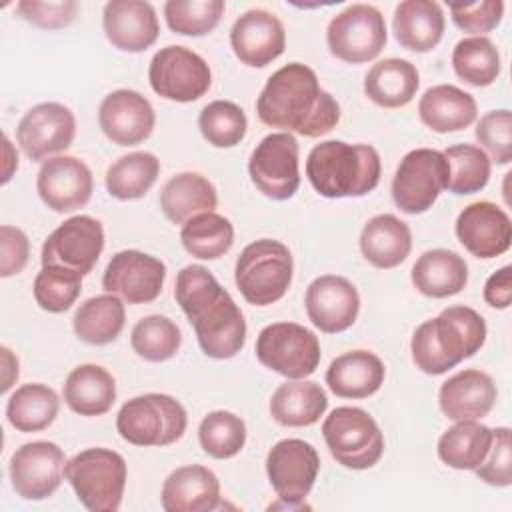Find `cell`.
<instances>
[{
  "label": "cell",
  "instance_id": "cell-55",
  "mask_svg": "<svg viewBox=\"0 0 512 512\" xmlns=\"http://www.w3.org/2000/svg\"><path fill=\"white\" fill-rule=\"evenodd\" d=\"M4 152H6V164H4L2 184H6V182L12 178L14 170L18 168V154L14 152V148H12V144H10V140H8L6 134H4Z\"/></svg>",
  "mask_w": 512,
  "mask_h": 512
},
{
  "label": "cell",
  "instance_id": "cell-30",
  "mask_svg": "<svg viewBox=\"0 0 512 512\" xmlns=\"http://www.w3.org/2000/svg\"><path fill=\"white\" fill-rule=\"evenodd\" d=\"M412 250L410 226L394 214L372 216L360 232V252L374 268H396Z\"/></svg>",
  "mask_w": 512,
  "mask_h": 512
},
{
  "label": "cell",
  "instance_id": "cell-36",
  "mask_svg": "<svg viewBox=\"0 0 512 512\" xmlns=\"http://www.w3.org/2000/svg\"><path fill=\"white\" fill-rule=\"evenodd\" d=\"M126 322L122 298L116 294H100L82 302L72 318V328L78 340L90 346L114 342Z\"/></svg>",
  "mask_w": 512,
  "mask_h": 512
},
{
  "label": "cell",
  "instance_id": "cell-40",
  "mask_svg": "<svg viewBox=\"0 0 512 512\" xmlns=\"http://www.w3.org/2000/svg\"><path fill=\"white\" fill-rule=\"evenodd\" d=\"M180 242L194 258L218 260L234 244V226L222 214L204 212L182 224Z\"/></svg>",
  "mask_w": 512,
  "mask_h": 512
},
{
  "label": "cell",
  "instance_id": "cell-15",
  "mask_svg": "<svg viewBox=\"0 0 512 512\" xmlns=\"http://www.w3.org/2000/svg\"><path fill=\"white\" fill-rule=\"evenodd\" d=\"M102 250V222L88 214H78L64 220L56 230L48 234L42 244L40 260L42 266H64L82 276H88L96 266Z\"/></svg>",
  "mask_w": 512,
  "mask_h": 512
},
{
  "label": "cell",
  "instance_id": "cell-11",
  "mask_svg": "<svg viewBox=\"0 0 512 512\" xmlns=\"http://www.w3.org/2000/svg\"><path fill=\"white\" fill-rule=\"evenodd\" d=\"M326 42L330 54L346 64L370 62L388 42L386 20L372 4H350L328 22Z\"/></svg>",
  "mask_w": 512,
  "mask_h": 512
},
{
  "label": "cell",
  "instance_id": "cell-45",
  "mask_svg": "<svg viewBox=\"0 0 512 512\" xmlns=\"http://www.w3.org/2000/svg\"><path fill=\"white\" fill-rule=\"evenodd\" d=\"M200 134L214 148H234L240 144L248 130L244 110L230 100H214L200 110Z\"/></svg>",
  "mask_w": 512,
  "mask_h": 512
},
{
  "label": "cell",
  "instance_id": "cell-7",
  "mask_svg": "<svg viewBox=\"0 0 512 512\" xmlns=\"http://www.w3.org/2000/svg\"><path fill=\"white\" fill-rule=\"evenodd\" d=\"M188 426L186 408L170 394L148 392L122 404L116 430L134 446H168L180 440Z\"/></svg>",
  "mask_w": 512,
  "mask_h": 512
},
{
  "label": "cell",
  "instance_id": "cell-5",
  "mask_svg": "<svg viewBox=\"0 0 512 512\" xmlns=\"http://www.w3.org/2000/svg\"><path fill=\"white\" fill-rule=\"evenodd\" d=\"M294 260L286 244L260 238L244 246L234 266V282L252 306H270L284 298L292 284Z\"/></svg>",
  "mask_w": 512,
  "mask_h": 512
},
{
  "label": "cell",
  "instance_id": "cell-10",
  "mask_svg": "<svg viewBox=\"0 0 512 512\" xmlns=\"http://www.w3.org/2000/svg\"><path fill=\"white\" fill-rule=\"evenodd\" d=\"M256 358L288 380H302L314 374L320 364V340L302 324L274 322L260 330Z\"/></svg>",
  "mask_w": 512,
  "mask_h": 512
},
{
  "label": "cell",
  "instance_id": "cell-53",
  "mask_svg": "<svg viewBox=\"0 0 512 512\" xmlns=\"http://www.w3.org/2000/svg\"><path fill=\"white\" fill-rule=\"evenodd\" d=\"M484 300L488 306L504 310L512 304V266H502L484 284Z\"/></svg>",
  "mask_w": 512,
  "mask_h": 512
},
{
  "label": "cell",
  "instance_id": "cell-52",
  "mask_svg": "<svg viewBox=\"0 0 512 512\" xmlns=\"http://www.w3.org/2000/svg\"><path fill=\"white\" fill-rule=\"evenodd\" d=\"M30 258V240L16 226H0V276L10 278L20 274Z\"/></svg>",
  "mask_w": 512,
  "mask_h": 512
},
{
  "label": "cell",
  "instance_id": "cell-43",
  "mask_svg": "<svg viewBox=\"0 0 512 512\" xmlns=\"http://www.w3.org/2000/svg\"><path fill=\"white\" fill-rule=\"evenodd\" d=\"M132 350L148 362H166L182 346V332L168 316L150 314L140 318L130 334Z\"/></svg>",
  "mask_w": 512,
  "mask_h": 512
},
{
  "label": "cell",
  "instance_id": "cell-42",
  "mask_svg": "<svg viewBox=\"0 0 512 512\" xmlns=\"http://www.w3.org/2000/svg\"><path fill=\"white\" fill-rule=\"evenodd\" d=\"M442 154L448 162V192L468 196L480 192L488 184L492 162L482 148L472 144H456L446 148Z\"/></svg>",
  "mask_w": 512,
  "mask_h": 512
},
{
  "label": "cell",
  "instance_id": "cell-49",
  "mask_svg": "<svg viewBox=\"0 0 512 512\" xmlns=\"http://www.w3.org/2000/svg\"><path fill=\"white\" fill-rule=\"evenodd\" d=\"M476 476L498 488H506L512 484V442H510V428L498 426L492 428V444L484 458V462L474 468Z\"/></svg>",
  "mask_w": 512,
  "mask_h": 512
},
{
  "label": "cell",
  "instance_id": "cell-19",
  "mask_svg": "<svg viewBox=\"0 0 512 512\" xmlns=\"http://www.w3.org/2000/svg\"><path fill=\"white\" fill-rule=\"evenodd\" d=\"M92 190V170L76 156H52L42 162L36 176V192L40 200L60 214L86 206Z\"/></svg>",
  "mask_w": 512,
  "mask_h": 512
},
{
  "label": "cell",
  "instance_id": "cell-21",
  "mask_svg": "<svg viewBox=\"0 0 512 512\" xmlns=\"http://www.w3.org/2000/svg\"><path fill=\"white\" fill-rule=\"evenodd\" d=\"M98 124L110 142L136 146L154 132L156 114L146 96L130 88H120L102 98Z\"/></svg>",
  "mask_w": 512,
  "mask_h": 512
},
{
  "label": "cell",
  "instance_id": "cell-35",
  "mask_svg": "<svg viewBox=\"0 0 512 512\" xmlns=\"http://www.w3.org/2000/svg\"><path fill=\"white\" fill-rule=\"evenodd\" d=\"M216 206L214 184L198 172L174 174L160 192V208L172 224H184L192 216L214 212Z\"/></svg>",
  "mask_w": 512,
  "mask_h": 512
},
{
  "label": "cell",
  "instance_id": "cell-28",
  "mask_svg": "<svg viewBox=\"0 0 512 512\" xmlns=\"http://www.w3.org/2000/svg\"><path fill=\"white\" fill-rule=\"evenodd\" d=\"M386 378L384 362L370 350H350L336 356L326 370L328 388L340 398H368Z\"/></svg>",
  "mask_w": 512,
  "mask_h": 512
},
{
  "label": "cell",
  "instance_id": "cell-47",
  "mask_svg": "<svg viewBox=\"0 0 512 512\" xmlns=\"http://www.w3.org/2000/svg\"><path fill=\"white\" fill-rule=\"evenodd\" d=\"M224 8L222 0H168L164 4V18L176 34L204 36L218 26Z\"/></svg>",
  "mask_w": 512,
  "mask_h": 512
},
{
  "label": "cell",
  "instance_id": "cell-2",
  "mask_svg": "<svg viewBox=\"0 0 512 512\" xmlns=\"http://www.w3.org/2000/svg\"><path fill=\"white\" fill-rule=\"evenodd\" d=\"M174 298L194 328L200 350L208 358L228 360L244 348V314L206 266H184L176 274Z\"/></svg>",
  "mask_w": 512,
  "mask_h": 512
},
{
  "label": "cell",
  "instance_id": "cell-4",
  "mask_svg": "<svg viewBox=\"0 0 512 512\" xmlns=\"http://www.w3.org/2000/svg\"><path fill=\"white\" fill-rule=\"evenodd\" d=\"M380 174V154L370 144L324 140L306 158V178L324 198L366 196L378 186Z\"/></svg>",
  "mask_w": 512,
  "mask_h": 512
},
{
  "label": "cell",
  "instance_id": "cell-8",
  "mask_svg": "<svg viewBox=\"0 0 512 512\" xmlns=\"http://www.w3.org/2000/svg\"><path fill=\"white\" fill-rule=\"evenodd\" d=\"M322 436L332 458L350 470H368L384 454V434L362 408L338 406L322 422Z\"/></svg>",
  "mask_w": 512,
  "mask_h": 512
},
{
  "label": "cell",
  "instance_id": "cell-27",
  "mask_svg": "<svg viewBox=\"0 0 512 512\" xmlns=\"http://www.w3.org/2000/svg\"><path fill=\"white\" fill-rule=\"evenodd\" d=\"M444 28V10L434 0H404L394 8L392 32L406 50H434L444 36Z\"/></svg>",
  "mask_w": 512,
  "mask_h": 512
},
{
  "label": "cell",
  "instance_id": "cell-22",
  "mask_svg": "<svg viewBox=\"0 0 512 512\" xmlns=\"http://www.w3.org/2000/svg\"><path fill=\"white\" fill-rule=\"evenodd\" d=\"M230 46L242 64L264 68L282 56L286 48L284 24L264 8L246 10L232 24Z\"/></svg>",
  "mask_w": 512,
  "mask_h": 512
},
{
  "label": "cell",
  "instance_id": "cell-29",
  "mask_svg": "<svg viewBox=\"0 0 512 512\" xmlns=\"http://www.w3.org/2000/svg\"><path fill=\"white\" fill-rule=\"evenodd\" d=\"M478 114L472 94L454 84H436L428 88L418 102L420 122L438 134L460 132L468 128Z\"/></svg>",
  "mask_w": 512,
  "mask_h": 512
},
{
  "label": "cell",
  "instance_id": "cell-12",
  "mask_svg": "<svg viewBox=\"0 0 512 512\" xmlns=\"http://www.w3.org/2000/svg\"><path fill=\"white\" fill-rule=\"evenodd\" d=\"M448 182V162L440 150L414 148L400 160L392 178V200L404 214H424Z\"/></svg>",
  "mask_w": 512,
  "mask_h": 512
},
{
  "label": "cell",
  "instance_id": "cell-31",
  "mask_svg": "<svg viewBox=\"0 0 512 512\" xmlns=\"http://www.w3.org/2000/svg\"><path fill=\"white\" fill-rule=\"evenodd\" d=\"M410 280L428 298H448L466 288L468 264L454 250L432 248L418 256L410 270Z\"/></svg>",
  "mask_w": 512,
  "mask_h": 512
},
{
  "label": "cell",
  "instance_id": "cell-48",
  "mask_svg": "<svg viewBox=\"0 0 512 512\" xmlns=\"http://www.w3.org/2000/svg\"><path fill=\"white\" fill-rule=\"evenodd\" d=\"M478 144L488 152L486 156L498 166L512 160V112L508 108L486 112L474 130Z\"/></svg>",
  "mask_w": 512,
  "mask_h": 512
},
{
  "label": "cell",
  "instance_id": "cell-17",
  "mask_svg": "<svg viewBox=\"0 0 512 512\" xmlns=\"http://www.w3.org/2000/svg\"><path fill=\"white\" fill-rule=\"evenodd\" d=\"M66 466L64 450L48 440L22 444L10 458L14 492L24 500H46L60 484Z\"/></svg>",
  "mask_w": 512,
  "mask_h": 512
},
{
  "label": "cell",
  "instance_id": "cell-24",
  "mask_svg": "<svg viewBox=\"0 0 512 512\" xmlns=\"http://www.w3.org/2000/svg\"><path fill=\"white\" fill-rule=\"evenodd\" d=\"M108 42L122 52H144L160 36L156 10L144 0H110L102 12Z\"/></svg>",
  "mask_w": 512,
  "mask_h": 512
},
{
  "label": "cell",
  "instance_id": "cell-20",
  "mask_svg": "<svg viewBox=\"0 0 512 512\" xmlns=\"http://www.w3.org/2000/svg\"><path fill=\"white\" fill-rule=\"evenodd\" d=\"M308 320L324 334L348 330L360 312V296L356 286L336 274L314 278L304 294Z\"/></svg>",
  "mask_w": 512,
  "mask_h": 512
},
{
  "label": "cell",
  "instance_id": "cell-3",
  "mask_svg": "<svg viewBox=\"0 0 512 512\" xmlns=\"http://www.w3.org/2000/svg\"><path fill=\"white\" fill-rule=\"evenodd\" d=\"M486 322L470 306H448L436 318L422 322L410 340L418 370L440 376L472 358L486 342Z\"/></svg>",
  "mask_w": 512,
  "mask_h": 512
},
{
  "label": "cell",
  "instance_id": "cell-16",
  "mask_svg": "<svg viewBox=\"0 0 512 512\" xmlns=\"http://www.w3.org/2000/svg\"><path fill=\"white\" fill-rule=\"evenodd\" d=\"M76 134L72 110L60 102H42L32 106L18 122L16 140L32 162H46L58 152L70 148Z\"/></svg>",
  "mask_w": 512,
  "mask_h": 512
},
{
  "label": "cell",
  "instance_id": "cell-44",
  "mask_svg": "<svg viewBox=\"0 0 512 512\" xmlns=\"http://www.w3.org/2000/svg\"><path fill=\"white\" fill-rule=\"evenodd\" d=\"M198 440L208 456L216 460H226L236 456L244 448L246 424L234 412L214 410L202 418L198 426Z\"/></svg>",
  "mask_w": 512,
  "mask_h": 512
},
{
  "label": "cell",
  "instance_id": "cell-18",
  "mask_svg": "<svg viewBox=\"0 0 512 512\" xmlns=\"http://www.w3.org/2000/svg\"><path fill=\"white\" fill-rule=\"evenodd\" d=\"M166 280V264L140 250L116 252L102 276V286L108 294H116L128 304L154 302Z\"/></svg>",
  "mask_w": 512,
  "mask_h": 512
},
{
  "label": "cell",
  "instance_id": "cell-9",
  "mask_svg": "<svg viewBox=\"0 0 512 512\" xmlns=\"http://www.w3.org/2000/svg\"><path fill=\"white\" fill-rule=\"evenodd\" d=\"M320 456L316 448L300 438L276 442L266 456V474L278 502L270 508L306 510V498L318 478Z\"/></svg>",
  "mask_w": 512,
  "mask_h": 512
},
{
  "label": "cell",
  "instance_id": "cell-37",
  "mask_svg": "<svg viewBox=\"0 0 512 512\" xmlns=\"http://www.w3.org/2000/svg\"><path fill=\"white\" fill-rule=\"evenodd\" d=\"M492 444V428L476 420H456L438 438V458L454 470L478 468Z\"/></svg>",
  "mask_w": 512,
  "mask_h": 512
},
{
  "label": "cell",
  "instance_id": "cell-23",
  "mask_svg": "<svg viewBox=\"0 0 512 512\" xmlns=\"http://www.w3.org/2000/svg\"><path fill=\"white\" fill-rule=\"evenodd\" d=\"M460 244L476 258L490 260L508 252L512 244L510 216L494 202H472L456 218L454 224Z\"/></svg>",
  "mask_w": 512,
  "mask_h": 512
},
{
  "label": "cell",
  "instance_id": "cell-32",
  "mask_svg": "<svg viewBox=\"0 0 512 512\" xmlns=\"http://www.w3.org/2000/svg\"><path fill=\"white\" fill-rule=\"evenodd\" d=\"M420 88V74L410 60H378L364 76V94L380 108H402L410 104Z\"/></svg>",
  "mask_w": 512,
  "mask_h": 512
},
{
  "label": "cell",
  "instance_id": "cell-41",
  "mask_svg": "<svg viewBox=\"0 0 512 512\" xmlns=\"http://www.w3.org/2000/svg\"><path fill=\"white\" fill-rule=\"evenodd\" d=\"M452 68L462 82L484 88L494 84L500 76V52L486 36L462 38L452 50Z\"/></svg>",
  "mask_w": 512,
  "mask_h": 512
},
{
  "label": "cell",
  "instance_id": "cell-33",
  "mask_svg": "<svg viewBox=\"0 0 512 512\" xmlns=\"http://www.w3.org/2000/svg\"><path fill=\"white\" fill-rule=\"evenodd\" d=\"M328 396L314 380H286L270 398V416L288 428L312 426L324 416Z\"/></svg>",
  "mask_w": 512,
  "mask_h": 512
},
{
  "label": "cell",
  "instance_id": "cell-13",
  "mask_svg": "<svg viewBox=\"0 0 512 512\" xmlns=\"http://www.w3.org/2000/svg\"><path fill=\"white\" fill-rule=\"evenodd\" d=\"M152 90L172 102H194L212 86L208 62L194 50L178 44L160 48L148 66Z\"/></svg>",
  "mask_w": 512,
  "mask_h": 512
},
{
  "label": "cell",
  "instance_id": "cell-46",
  "mask_svg": "<svg viewBox=\"0 0 512 512\" xmlns=\"http://www.w3.org/2000/svg\"><path fill=\"white\" fill-rule=\"evenodd\" d=\"M82 278V274L64 266H42L32 286L36 304L50 314L66 312L82 292Z\"/></svg>",
  "mask_w": 512,
  "mask_h": 512
},
{
  "label": "cell",
  "instance_id": "cell-54",
  "mask_svg": "<svg viewBox=\"0 0 512 512\" xmlns=\"http://www.w3.org/2000/svg\"><path fill=\"white\" fill-rule=\"evenodd\" d=\"M0 354H2V394H6L18 380L20 368H18V358L8 346H2Z\"/></svg>",
  "mask_w": 512,
  "mask_h": 512
},
{
  "label": "cell",
  "instance_id": "cell-34",
  "mask_svg": "<svg viewBox=\"0 0 512 512\" xmlns=\"http://www.w3.org/2000/svg\"><path fill=\"white\" fill-rule=\"evenodd\" d=\"M62 396L72 412L102 416L116 402V380L100 364H80L66 376Z\"/></svg>",
  "mask_w": 512,
  "mask_h": 512
},
{
  "label": "cell",
  "instance_id": "cell-6",
  "mask_svg": "<svg viewBox=\"0 0 512 512\" xmlns=\"http://www.w3.org/2000/svg\"><path fill=\"white\" fill-rule=\"evenodd\" d=\"M64 478L86 510L114 512L122 504L128 468L110 448H86L66 462Z\"/></svg>",
  "mask_w": 512,
  "mask_h": 512
},
{
  "label": "cell",
  "instance_id": "cell-50",
  "mask_svg": "<svg viewBox=\"0 0 512 512\" xmlns=\"http://www.w3.org/2000/svg\"><path fill=\"white\" fill-rule=\"evenodd\" d=\"M452 14V22L462 32H470L474 36H484L492 32L504 18V2L502 0H480L466 4H448Z\"/></svg>",
  "mask_w": 512,
  "mask_h": 512
},
{
  "label": "cell",
  "instance_id": "cell-14",
  "mask_svg": "<svg viewBox=\"0 0 512 512\" xmlns=\"http://www.w3.org/2000/svg\"><path fill=\"white\" fill-rule=\"evenodd\" d=\"M300 146L290 132L264 136L250 154L248 174L252 184L272 200H288L300 186Z\"/></svg>",
  "mask_w": 512,
  "mask_h": 512
},
{
  "label": "cell",
  "instance_id": "cell-38",
  "mask_svg": "<svg viewBox=\"0 0 512 512\" xmlns=\"http://www.w3.org/2000/svg\"><path fill=\"white\" fill-rule=\"evenodd\" d=\"M58 410V394L50 386L34 382L14 390L6 404V418L18 432H40L56 420Z\"/></svg>",
  "mask_w": 512,
  "mask_h": 512
},
{
  "label": "cell",
  "instance_id": "cell-39",
  "mask_svg": "<svg viewBox=\"0 0 512 512\" xmlns=\"http://www.w3.org/2000/svg\"><path fill=\"white\" fill-rule=\"evenodd\" d=\"M158 174L160 160L152 152H130L108 166L106 190L116 200H138L154 186Z\"/></svg>",
  "mask_w": 512,
  "mask_h": 512
},
{
  "label": "cell",
  "instance_id": "cell-26",
  "mask_svg": "<svg viewBox=\"0 0 512 512\" xmlns=\"http://www.w3.org/2000/svg\"><path fill=\"white\" fill-rule=\"evenodd\" d=\"M160 504L166 512H212L220 504V480L206 466H180L164 480Z\"/></svg>",
  "mask_w": 512,
  "mask_h": 512
},
{
  "label": "cell",
  "instance_id": "cell-25",
  "mask_svg": "<svg viewBox=\"0 0 512 512\" xmlns=\"http://www.w3.org/2000/svg\"><path fill=\"white\" fill-rule=\"evenodd\" d=\"M496 384L490 374L466 368L442 382L438 404L450 420H478L490 414L496 404Z\"/></svg>",
  "mask_w": 512,
  "mask_h": 512
},
{
  "label": "cell",
  "instance_id": "cell-51",
  "mask_svg": "<svg viewBox=\"0 0 512 512\" xmlns=\"http://www.w3.org/2000/svg\"><path fill=\"white\" fill-rule=\"evenodd\" d=\"M80 4L76 0H60V2H38V0H22L16 4V12L26 22L46 28V30H58L68 24L78 14Z\"/></svg>",
  "mask_w": 512,
  "mask_h": 512
},
{
  "label": "cell",
  "instance_id": "cell-1",
  "mask_svg": "<svg viewBox=\"0 0 512 512\" xmlns=\"http://www.w3.org/2000/svg\"><path fill=\"white\" fill-rule=\"evenodd\" d=\"M256 114L270 128L318 138L340 122V104L320 86L310 66L290 62L266 80Z\"/></svg>",
  "mask_w": 512,
  "mask_h": 512
}]
</instances>
